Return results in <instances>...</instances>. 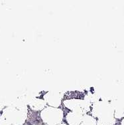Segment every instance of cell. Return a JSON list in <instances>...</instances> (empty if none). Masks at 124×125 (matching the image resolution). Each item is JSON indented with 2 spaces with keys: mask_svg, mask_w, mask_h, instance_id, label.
Masks as SVG:
<instances>
[{
  "mask_svg": "<svg viewBox=\"0 0 124 125\" xmlns=\"http://www.w3.org/2000/svg\"><path fill=\"white\" fill-rule=\"evenodd\" d=\"M80 125H95V120L94 118H91L90 116L84 118L82 122Z\"/></svg>",
  "mask_w": 124,
  "mask_h": 125,
  "instance_id": "1",
  "label": "cell"
},
{
  "mask_svg": "<svg viewBox=\"0 0 124 125\" xmlns=\"http://www.w3.org/2000/svg\"><path fill=\"white\" fill-rule=\"evenodd\" d=\"M65 125V124H62V125Z\"/></svg>",
  "mask_w": 124,
  "mask_h": 125,
  "instance_id": "2",
  "label": "cell"
}]
</instances>
